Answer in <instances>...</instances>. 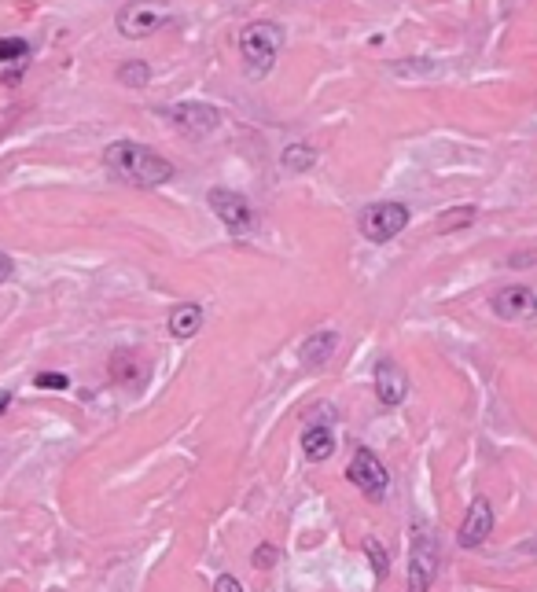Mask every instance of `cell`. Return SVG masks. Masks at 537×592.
<instances>
[{"label":"cell","instance_id":"6da1fadb","mask_svg":"<svg viewBox=\"0 0 537 592\" xmlns=\"http://www.w3.org/2000/svg\"><path fill=\"white\" fill-rule=\"evenodd\" d=\"M103 170L115 181L133 184V188H162L173 181V162L162 159L159 151L137 140H115L103 148Z\"/></svg>","mask_w":537,"mask_h":592},{"label":"cell","instance_id":"7a4b0ae2","mask_svg":"<svg viewBox=\"0 0 537 592\" xmlns=\"http://www.w3.org/2000/svg\"><path fill=\"white\" fill-rule=\"evenodd\" d=\"M284 26L273 23V19H254L240 30V56H243V70L251 81L269 78L280 48H284Z\"/></svg>","mask_w":537,"mask_h":592},{"label":"cell","instance_id":"3957f363","mask_svg":"<svg viewBox=\"0 0 537 592\" xmlns=\"http://www.w3.org/2000/svg\"><path fill=\"white\" fill-rule=\"evenodd\" d=\"M162 118H170V126L177 133H184L188 140H206L210 133H218L221 126V111L214 103H199V100H188V103H170V107H162Z\"/></svg>","mask_w":537,"mask_h":592},{"label":"cell","instance_id":"277c9868","mask_svg":"<svg viewBox=\"0 0 537 592\" xmlns=\"http://www.w3.org/2000/svg\"><path fill=\"white\" fill-rule=\"evenodd\" d=\"M405 225H409V206L394 203V199L368 203L365 210H361V236L372 243L394 240L398 232H405Z\"/></svg>","mask_w":537,"mask_h":592},{"label":"cell","instance_id":"5b68a950","mask_svg":"<svg viewBox=\"0 0 537 592\" xmlns=\"http://www.w3.org/2000/svg\"><path fill=\"white\" fill-rule=\"evenodd\" d=\"M438 563H442V552H438L435 534H431L427 526H420L409 548V592L431 589V581H435V574H438Z\"/></svg>","mask_w":537,"mask_h":592},{"label":"cell","instance_id":"8992f818","mask_svg":"<svg viewBox=\"0 0 537 592\" xmlns=\"http://www.w3.org/2000/svg\"><path fill=\"white\" fill-rule=\"evenodd\" d=\"M170 23V8L162 0H133L118 12V34L129 37V41H140V37L155 34L159 26Z\"/></svg>","mask_w":537,"mask_h":592},{"label":"cell","instance_id":"52a82bcc","mask_svg":"<svg viewBox=\"0 0 537 592\" xmlns=\"http://www.w3.org/2000/svg\"><path fill=\"white\" fill-rule=\"evenodd\" d=\"M206 203H210V210L218 214L221 225L229 228V232H236V236L254 225V206L243 192H232V188H214V192L206 195Z\"/></svg>","mask_w":537,"mask_h":592},{"label":"cell","instance_id":"ba28073f","mask_svg":"<svg viewBox=\"0 0 537 592\" xmlns=\"http://www.w3.org/2000/svg\"><path fill=\"white\" fill-rule=\"evenodd\" d=\"M346 479L354 482L365 497H372V501H379V497L387 493V482H390L387 467L379 464V456L372 453V449H357L350 467H346Z\"/></svg>","mask_w":537,"mask_h":592},{"label":"cell","instance_id":"9c48e42d","mask_svg":"<svg viewBox=\"0 0 537 592\" xmlns=\"http://www.w3.org/2000/svg\"><path fill=\"white\" fill-rule=\"evenodd\" d=\"M490 306L501 320H534L537 317V295L526 284L501 287V291L493 295Z\"/></svg>","mask_w":537,"mask_h":592},{"label":"cell","instance_id":"30bf717a","mask_svg":"<svg viewBox=\"0 0 537 592\" xmlns=\"http://www.w3.org/2000/svg\"><path fill=\"white\" fill-rule=\"evenodd\" d=\"M490 534H493V508L486 497H475L468 508V519L460 523L457 541H460V548H479V545H486Z\"/></svg>","mask_w":537,"mask_h":592},{"label":"cell","instance_id":"8fae6325","mask_svg":"<svg viewBox=\"0 0 537 592\" xmlns=\"http://www.w3.org/2000/svg\"><path fill=\"white\" fill-rule=\"evenodd\" d=\"M376 394L387 409H394V405H401V401L409 398V376L401 372L398 361L383 357V361L376 365Z\"/></svg>","mask_w":537,"mask_h":592},{"label":"cell","instance_id":"7c38bea8","mask_svg":"<svg viewBox=\"0 0 537 592\" xmlns=\"http://www.w3.org/2000/svg\"><path fill=\"white\" fill-rule=\"evenodd\" d=\"M335 346H339V335H335V331H313V335L302 342L298 357H302L306 368H324L335 357Z\"/></svg>","mask_w":537,"mask_h":592},{"label":"cell","instance_id":"4fadbf2b","mask_svg":"<svg viewBox=\"0 0 537 592\" xmlns=\"http://www.w3.org/2000/svg\"><path fill=\"white\" fill-rule=\"evenodd\" d=\"M199 328H203V306H199V302H181V306H173V313H170L173 339H192Z\"/></svg>","mask_w":537,"mask_h":592},{"label":"cell","instance_id":"5bb4252c","mask_svg":"<svg viewBox=\"0 0 537 592\" xmlns=\"http://www.w3.org/2000/svg\"><path fill=\"white\" fill-rule=\"evenodd\" d=\"M302 453L306 460H328L335 453V434H332V423H324V427H306L302 434Z\"/></svg>","mask_w":537,"mask_h":592},{"label":"cell","instance_id":"9a60e30c","mask_svg":"<svg viewBox=\"0 0 537 592\" xmlns=\"http://www.w3.org/2000/svg\"><path fill=\"white\" fill-rule=\"evenodd\" d=\"M280 166L291 173H306L317 166V148L313 144H287L284 155H280Z\"/></svg>","mask_w":537,"mask_h":592},{"label":"cell","instance_id":"2e32d148","mask_svg":"<svg viewBox=\"0 0 537 592\" xmlns=\"http://www.w3.org/2000/svg\"><path fill=\"white\" fill-rule=\"evenodd\" d=\"M118 81H122L126 89H144V85L151 81V67L144 63V59H129V63L118 67Z\"/></svg>","mask_w":537,"mask_h":592},{"label":"cell","instance_id":"e0dca14e","mask_svg":"<svg viewBox=\"0 0 537 592\" xmlns=\"http://www.w3.org/2000/svg\"><path fill=\"white\" fill-rule=\"evenodd\" d=\"M475 217H479V210H475V206H453L449 214L438 217L435 228H438V232H457V228H468Z\"/></svg>","mask_w":537,"mask_h":592},{"label":"cell","instance_id":"ac0fdd59","mask_svg":"<svg viewBox=\"0 0 537 592\" xmlns=\"http://www.w3.org/2000/svg\"><path fill=\"white\" fill-rule=\"evenodd\" d=\"M30 56V45L23 37H0V63H19Z\"/></svg>","mask_w":537,"mask_h":592},{"label":"cell","instance_id":"d6986e66","mask_svg":"<svg viewBox=\"0 0 537 592\" xmlns=\"http://www.w3.org/2000/svg\"><path fill=\"white\" fill-rule=\"evenodd\" d=\"M365 556L372 559V570H376V578H387L390 559H387V548L379 545L376 537H365Z\"/></svg>","mask_w":537,"mask_h":592},{"label":"cell","instance_id":"ffe728a7","mask_svg":"<svg viewBox=\"0 0 537 592\" xmlns=\"http://www.w3.org/2000/svg\"><path fill=\"white\" fill-rule=\"evenodd\" d=\"M34 383L41 390H63V387H67V376H56V372H41Z\"/></svg>","mask_w":537,"mask_h":592},{"label":"cell","instance_id":"44dd1931","mask_svg":"<svg viewBox=\"0 0 537 592\" xmlns=\"http://www.w3.org/2000/svg\"><path fill=\"white\" fill-rule=\"evenodd\" d=\"M273 563H276V548L265 545V548H258V552H254V567H258V570H262V567L269 570Z\"/></svg>","mask_w":537,"mask_h":592},{"label":"cell","instance_id":"7402d4cb","mask_svg":"<svg viewBox=\"0 0 537 592\" xmlns=\"http://www.w3.org/2000/svg\"><path fill=\"white\" fill-rule=\"evenodd\" d=\"M214 592H243V585L232 574H221L218 581H214Z\"/></svg>","mask_w":537,"mask_h":592},{"label":"cell","instance_id":"603a6c76","mask_svg":"<svg viewBox=\"0 0 537 592\" xmlns=\"http://www.w3.org/2000/svg\"><path fill=\"white\" fill-rule=\"evenodd\" d=\"M515 552H519V556H526V559H537V534L534 537H526L523 545L515 548Z\"/></svg>","mask_w":537,"mask_h":592},{"label":"cell","instance_id":"cb8c5ba5","mask_svg":"<svg viewBox=\"0 0 537 592\" xmlns=\"http://www.w3.org/2000/svg\"><path fill=\"white\" fill-rule=\"evenodd\" d=\"M12 269H15V265H12V258H8V254L0 251V284H4V280H8V276H12Z\"/></svg>","mask_w":537,"mask_h":592},{"label":"cell","instance_id":"d4e9b609","mask_svg":"<svg viewBox=\"0 0 537 592\" xmlns=\"http://www.w3.org/2000/svg\"><path fill=\"white\" fill-rule=\"evenodd\" d=\"M8 405H12V394H0V412L8 409Z\"/></svg>","mask_w":537,"mask_h":592}]
</instances>
